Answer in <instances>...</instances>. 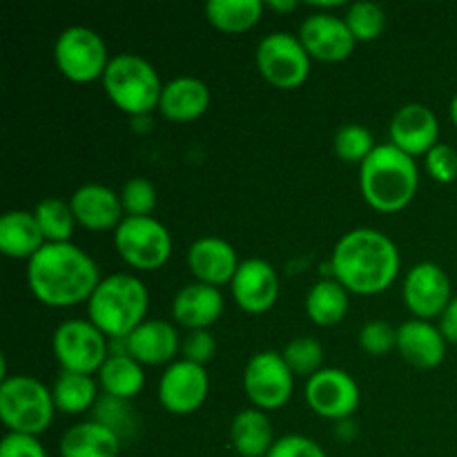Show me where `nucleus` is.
<instances>
[{"label": "nucleus", "instance_id": "20e7f679", "mask_svg": "<svg viewBox=\"0 0 457 457\" xmlns=\"http://www.w3.org/2000/svg\"><path fill=\"white\" fill-rule=\"evenodd\" d=\"M150 293L138 277L116 272L96 286L87 302V320L110 339H125L145 321Z\"/></svg>", "mask_w": 457, "mask_h": 457}, {"label": "nucleus", "instance_id": "393cba45", "mask_svg": "<svg viewBox=\"0 0 457 457\" xmlns=\"http://www.w3.org/2000/svg\"><path fill=\"white\" fill-rule=\"evenodd\" d=\"M120 437L103 424L87 420L67 428L61 437V457H119Z\"/></svg>", "mask_w": 457, "mask_h": 457}, {"label": "nucleus", "instance_id": "9d476101", "mask_svg": "<svg viewBox=\"0 0 457 457\" xmlns=\"http://www.w3.org/2000/svg\"><path fill=\"white\" fill-rule=\"evenodd\" d=\"M52 348L62 370L92 375L110 357V342L89 320L62 321L52 335Z\"/></svg>", "mask_w": 457, "mask_h": 457}, {"label": "nucleus", "instance_id": "e433bc0d", "mask_svg": "<svg viewBox=\"0 0 457 457\" xmlns=\"http://www.w3.org/2000/svg\"><path fill=\"white\" fill-rule=\"evenodd\" d=\"M360 346L370 357L388 355L391 351H397V328L382 320L369 321L360 330Z\"/></svg>", "mask_w": 457, "mask_h": 457}, {"label": "nucleus", "instance_id": "ea45409f", "mask_svg": "<svg viewBox=\"0 0 457 457\" xmlns=\"http://www.w3.org/2000/svg\"><path fill=\"white\" fill-rule=\"evenodd\" d=\"M266 457H328L315 440L306 436H284L275 440Z\"/></svg>", "mask_w": 457, "mask_h": 457}, {"label": "nucleus", "instance_id": "79ce46f5", "mask_svg": "<svg viewBox=\"0 0 457 457\" xmlns=\"http://www.w3.org/2000/svg\"><path fill=\"white\" fill-rule=\"evenodd\" d=\"M440 330L446 337V342L457 344V297L451 299L446 311L440 317Z\"/></svg>", "mask_w": 457, "mask_h": 457}, {"label": "nucleus", "instance_id": "f03ea898", "mask_svg": "<svg viewBox=\"0 0 457 457\" xmlns=\"http://www.w3.org/2000/svg\"><path fill=\"white\" fill-rule=\"evenodd\" d=\"M101 272L96 262L76 244H45L27 262V286L49 308H71L89 302Z\"/></svg>", "mask_w": 457, "mask_h": 457}, {"label": "nucleus", "instance_id": "a18cd8bd", "mask_svg": "<svg viewBox=\"0 0 457 457\" xmlns=\"http://www.w3.org/2000/svg\"><path fill=\"white\" fill-rule=\"evenodd\" d=\"M451 120H453V125L457 128V94L453 96V101H451Z\"/></svg>", "mask_w": 457, "mask_h": 457}, {"label": "nucleus", "instance_id": "49530a36", "mask_svg": "<svg viewBox=\"0 0 457 457\" xmlns=\"http://www.w3.org/2000/svg\"><path fill=\"white\" fill-rule=\"evenodd\" d=\"M119 457H123V455H119Z\"/></svg>", "mask_w": 457, "mask_h": 457}, {"label": "nucleus", "instance_id": "f704fd0d", "mask_svg": "<svg viewBox=\"0 0 457 457\" xmlns=\"http://www.w3.org/2000/svg\"><path fill=\"white\" fill-rule=\"evenodd\" d=\"M357 43H370L386 29V13L378 3H353L344 16Z\"/></svg>", "mask_w": 457, "mask_h": 457}, {"label": "nucleus", "instance_id": "c756f323", "mask_svg": "<svg viewBox=\"0 0 457 457\" xmlns=\"http://www.w3.org/2000/svg\"><path fill=\"white\" fill-rule=\"evenodd\" d=\"M52 395L56 411L65 415H80L94 409L98 402V384L92 375L61 370L52 386Z\"/></svg>", "mask_w": 457, "mask_h": 457}, {"label": "nucleus", "instance_id": "5701e85b", "mask_svg": "<svg viewBox=\"0 0 457 457\" xmlns=\"http://www.w3.org/2000/svg\"><path fill=\"white\" fill-rule=\"evenodd\" d=\"M210 107V89L196 76H177L163 85L159 112L174 123L201 119Z\"/></svg>", "mask_w": 457, "mask_h": 457}, {"label": "nucleus", "instance_id": "c9c22d12", "mask_svg": "<svg viewBox=\"0 0 457 457\" xmlns=\"http://www.w3.org/2000/svg\"><path fill=\"white\" fill-rule=\"evenodd\" d=\"M120 205H123L125 217H152L159 204V195L150 179L134 177L120 187L119 192Z\"/></svg>", "mask_w": 457, "mask_h": 457}, {"label": "nucleus", "instance_id": "4be33fe9", "mask_svg": "<svg viewBox=\"0 0 457 457\" xmlns=\"http://www.w3.org/2000/svg\"><path fill=\"white\" fill-rule=\"evenodd\" d=\"M446 344L440 326L431 321L411 320L397 328V353L415 369L431 370L440 366L446 357Z\"/></svg>", "mask_w": 457, "mask_h": 457}, {"label": "nucleus", "instance_id": "7c9ffc66", "mask_svg": "<svg viewBox=\"0 0 457 457\" xmlns=\"http://www.w3.org/2000/svg\"><path fill=\"white\" fill-rule=\"evenodd\" d=\"M34 217L47 244H70L76 228V217L71 212L70 201L47 196V199L38 201V205L34 208Z\"/></svg>", "mask_w": 457, "mask_h": 457}, {"label": "nucleus", "instance_id": "cd10ccee", "mask_svg": "<svg viewBox=\"0 0 457 457\" xmlns=\"http://www.w3.org/2000/svg\"><path fill=\"white\" fill-rule=\"evenodd\" d=\"M351 299H348V290L339 284L337 279H321L308 290L306 297V312L311 321H315L321 328H330L344 321L346 317Z\"/></svg>", "mask_w": 457, "mask_h": 457}, {"label": "nucleus", "instance_id": "bb28decb", "mask_svg": "<svg viewBox=\"0 0 457 457\" xmlns=\"http://www.w3.org/2000/svg\"><path fill=\"white\" fill-rule=\"evenodd\" d=\"M96 375L103 393L119 400L132 402L145 386L143 366L129 355H110Z\"/></svg>", "mask_w": 457, "mask_h": 457}, {"label": "nucleus", "instance_id": "0eeeda50", "mask_svg": "<svg viewBox=\"0 0 457 457\" xmlns=\"http://www.w3.org/2000/svg\"><path fill=\"white\" fill-rule=\"evenodd\" d=\"M54 61L58 71L71 83H92L103 79L112 58L98 31L71 25L58 34L54 43Z\"/></svg>", "mask_w": 457, "mask_h": 457}, {"label": "nucleus", "instance_id": "37998d69", "mask_svg": "<svg viewBox=\"0 0 457 457\" xmlns=\"http://www.w3.org/2000/svg\"><path fill=\"white\" fill-rule=\"evenodd\" d=\"M335 436H337L339 440H344V442H351L353 437L357 436V424L353 422V418L337 422V431H335Z\"/></svg>", "mask_w": 457, "mask_h": 457}, {"label": "nucleus", "instance_id": "473e14b6", "mask_svg": "<svg viewBox=\"0 0 457 457\" xmlns=\"http://www.w3.org/2000/svg\"><path fill=\"white\" fill-rule=\"evenodd\" d=\"M373 134H370L369 128L360 123H348L344 128L337 129L333 138V150L344 163L351 165H361L375 150Z\"/></svg>", "mask_w": 457, "mask_h": 457}, {"label": "nucleus", "instance_id": "f3484780", "mask_svg": "<svg viewBox=\"0 0 457 457\" xmlns=\"http://www.w3.org/2000/svg\"><path fill=\"white\" fill-rule=\"evenodd\" d=\"M230 288L241 311L250 315H263L279 299V277L266 259H244Z\"/></svg>", "mask_w": 457, "mask_h": 457}, {"label": "nucleus", "instance_id": "f257e3e1", "mask_svg": "<svg viewBox=\"0 0 457 457\" xmlns=\"http://www.w3.org/2000/svg\"><path fill=\"white\" fill-rule=\"evenodd\" d=\"M330 277L348 293L370 297L393 286L402 268L395 241L375 228L348 230L330 254Z\"/></svg>", "mask_w": 457, "mask_h": 457}, {"label": "nucleus", "instance_id": "58836bf2", "mask_svg": "<svg viewBox=\"0 0 457 457\" xmlns=\"http://www.w3.org/2000/svg\"><path fill=\"white\" fill-rule=\"evenodd\" d=\"M181 353L186 361L205 366L208 361L214 360V353H217L214 335L210 333V330H190V333L183 337Z\"/></svg>", "mask_w": 457, "mask_h": 457}, {"label": "nucleus", "instance_id": "4c0bfd02", "mask_svg": "<svg viewBox=\"0 0 457 457\" xmlns=\"http://www.w3.org/2000/svg\"><path fill=\"white\" fill-rule=\"evenodd\" d=\"M427 172L437 183H453L457 179V150L446 143H437L427 154Z\"/></svg>", "mask_w": 457, "mask_h": 457}, {"label": "nucleus", "instance_id": "39448f33", "mask_svg": "<svg viewBox=\"0 0 457 457\" xmlns=\"http://www.w3.org/2000/svg\"><path fill=\"white\" fill-rule=\"evenodd\" d=\"M101 80L107 98L123 114L147 116L150 112L159 110L163 83L154 65L138 54L112 56Z\"/></svg>", "mask_w": 457, "mask_h": 457}, {"label": "nucleus", "instance_id": "4468645a", "mask_svg": "<svg viewBox=\"0 0 457 457\" xmlns=\"http://www.w3.org/2000/svg\"><path fill=\"white\" fill-rule=\"evenodd\" d=\"M210 391L205 366L177 360L163 370L159 379V402L168 413L192 415L204 406Z\"/></svg>", "mask_w": 457, "mask_h": 457}, {"label": "nucleus", "instance_id": "b1692460", "mask_svg": "<svg viewBox=\"0 0 457 457\" xmlns=\"http://www.w3.org/2000/svg\"><path fill=\"white\" fill-rule=\"evenodd\" d=\"M45 244L47 241H45L34 212L9 210L0 217V250L4 257L29 262L38 250H43Z\"/></svg>", "mask_w": 457, "mask_h": 457}, {"label": "nucleus", "instance_id": "7ed1b4c3", "mask_svg": "<svg viewBox=\"0 0 457 457\" xmlns=\"http://www.w3.org/2000/svg\"><path fill=\"white\" fill-rule=\"evenodd\" d=\"M420 187V170L413 156L391 143H382L360 165V190L366 204L384 214L404 210Z\"/></svg>", "mask_w": 457, "mask_h": 457}, {"label": "nucleus", "instance_id": "2eb2a0df", "mask_svg": "<svg viewBox=\"0 0 457 457\" xmlns=\"http://www.w3.org/2000/svg\"><path fill=\"white\" fill-rule=\"evenodd\" d=\"M297 36L308 56L321 62L346 61L357 45L346 21L328 12H317L303 18Z\"/></svg>", "mask_w": 457, "mask_h": 457}, {"label": "nucleus", "instance_id": "a19ab883", "mask_svg": "<svg viewBox=\"0 0 457 457\" xmlns=\"http://www.w3.org/2000/svg\"><path fill=\"white\" fill-rule=\"evenodd\" d=\"M0 457H47V451L38 437L7 433L0 442Z\"/></svg>", "mask_w": 457, "mask_h": 457}, {"label": "nucleus", "instance_id": "aec40b11", "mask_svg": "<svg viewBox=\"0 0 457 457\" xmlns=\"http://www.w3.org/2000/svg\"><path fill=\"white\" fill-rule=\"evenodd\" d=\"M177 326L163 320H145L129 337H125L128 355L141 366H170L181 348Z\"/></svg>", "mask_w": 457, "mask_h": 457}, {"label": "nucleus", "instance_id": "c03bdc74", "mask_svg": "<svg viewBox=\"0 0 457 457\" xmlns=\"http://www.w3.org/2000/svg\"><path fill=\"white\" fill-rule=\"evenodd\" d=\"M266 7L272 9V12L290 13V12H295V9L299 7V3H297V0H268Z\"/></svg>", "mask_w": 457, "mask_h": 457}, {"label": "nucleus", "instance_id": "423d86ee", "mask_svg": "<svg viewBox=\"0 0 457 457\" xmlns=\"http://www.w3.org/2000/svg\"><path fill=\"white\" fill-rule=\"evenodd\" d=\"M52 388L31 375H12L0 384V420L9 433L43 436L54 422Z\"/></svg>", "mask_w": 457, "mask_h": 457}, {"label": "nucleus", "instance_id": "2f4dec72", "mask_svg": "<svg viewBox=\"0 0 457 457\" xmlns=\"http://www.w3.org/2000/svg\"><path fill=\"white\" fill-rule=\"evenodd\" d=\"M92 415L94 422L103 424L112 433H116L120 437V442L129 440L137 433V413H134L132 404L128 400H119V397L110 395L98 397V402L92 409Z\"/></svg>", "mask_w": 457, "mask_h": 457}, {"label": "nucleus", "instance_id": "ddd939ff", "mask_svg": "<svg viewBox=\"0 0 457 457\" xmlns=\"http://www.w3.org/2000/svg\"><path fill=\"white\" fill-rule=\"evenodd\" d=\"M402 299L415 320L431 321L442 317L453 299L449 275L445 268L433 262L415 263L402 286Z\"/></svg>", "mask_w": 457, "mask_h": 457}, {"label": "nucleus", "instance_id": "412c9836", "mask_svg": "<svg viewBox=\"0 0 457 457\" xmlns=\"http://www.w3.org/2000/svg\"><path fill=\"white\" fill-rule=\"evenodd\" d=\"M223 308L226 299L221 290L199 281L183 286L172 299L174 321L187 330H210L223 315Z\"/></svg>", "mask_w": 457, "mask_h": 457}, {"label": "nucleus", "instance_id": "f8f14e48", "mask_svg": "<svg viewBox=\"0 0 457 457\" xmlns=\"http://www.w3.org/2000/svg\"><path fill=\"white\" fill-rule=\"evenodd\" d=\"M361 391L351 373L342 369H321L306 382V402L315 415L342 422L355 415Z\"/></svg>", "mask_w": 457, "mask_h": 457}, {"label": "nucleus", "instance_id": "a878e982", "mask_svg": "<svg viewBox=\"0 0 457 457\" xmlns=\"http://www.w3.org/2000/svg\"><path fill=\"white\" fill-rule=\"evenodd\" d=\"M230 442L241 457H266L270 453L275 436L266 411H239L230 424Z\"/></svg>", "mask_w": 457, "mask_h": 457}, {"label": "nucleus", "instance_id": "6e6552de", "mask_svg": "<svg viewBox=\"0 0 457 457\" xmlns=\"http://www.w3.org/2000/svg\"><path fill=\"white\" fill-rule=\"evenodd\" d=\"M114 248L128 266L150 272L172 254V235L154 217H125L114 230Z\"/></svg>", "mask_w": 457, "mask_h": 457}, {"label": "nucleus", "instance_id": "c85d7f7f", "mask_svg": "<svg viewBox=\"0 0 457 457\" xmlns=\"http://www.w3.org/2000/svg\"><path fill=\"white\" fill-rule=\"evenodd\" d=\"M266 3L262 0H210L205 18L210 25L226 34H244L262 21Z\"/></svg>", "mask_w": 457, "mask_h": 457}, {"label": "nucleus", "instance_id": "dca6fc26", "mask_svg": "<svg viewBox=\"0 0 457 457\" xmlns=\"http://www.w3.org/2000/svg\"><path fill=\"white\" fill-rule=\"evenodd\" d=\"M391 145L409 156H427L440 143V120L431 107L422 103H406L388 123Z\"/></svg>", "mask_w": 457, "mask_h": 457}, {"label": "nucleus", "instance_id": "1a4fd4ad", "mask_svg": "<svg viewBox=\"0 0 457 457\" xmlns=\"http://www.w3.org/2000/svg\"><path fill=\"white\" fill-rule=\"evenodd\" d=\"M311 62L299 36L288 31H272L257 45V70L272 87H302L311 76Z\"/></svg>", "mask_w": 457, "mask_h": 457}, {"label": "nucleus", "instance_id": "9b49d317", "mask_svg": "<svg viewBox=\"0 0 457 457\" xmlns=\"http://www.w3.org/2000/svg\"><path fill=\"white\" fill-rule=\"evenodd\" d=\"M295 391V373L281 353L262 351L244 369V393L253 409L277 411L286 406Z\"/></svg>", "mask_w": 457, "mask_h": 457}, {"label": "nucleus", "instance_id": "72a5a7b5", "mask_svg": "<svg viewBox=\"0 0 457 457\" xmlns=\"http://www.w3.org/2000/svg\"><path fill=\"white\" fill-rule=\"evenodd\" d=\"M281 357H284V361L295 375L312 378V375L324 369V348L311 335L290 339L284 351H281Z\"/></svg>", "mask_w": 457, "mask_h": 457}, {"label": "nucleus", "instance_id": "6ab92c4d", "mask_svg": "<svg viewBox=\"0 0 457 457\" xmlns=\"http://www.w3.org/2000/svg\"><path fill=\"white\" fill-rule=\"evenodd\" d=\"M70 205L76 217V223L92 232L116 230L125 219L120 196L112 187L101 186V183H85V186H80L71 195Z\"/></svg>", "mask_w": 457, "mask_h": 457}, {"label": "nucleus", "instance_id": "a211bd4d", "mask_svg": "<svg viewBox=\"0 0 457 457\" xmlns=\"http://www.w3.org/2000/svg\"><path fill=\"white\" fill-rule=\"evenodd\" d=\"M239 266L235 245L221 237H201L187 248V268L199 284L214 288L232 284Z\"/></svg>", "mask_w": 457, "mask_h": 457}]
</instances>
